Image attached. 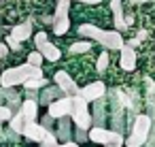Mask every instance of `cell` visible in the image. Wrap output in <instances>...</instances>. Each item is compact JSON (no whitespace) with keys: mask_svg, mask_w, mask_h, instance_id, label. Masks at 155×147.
I'll return each instance as SVG.
<instances>
[{"mask_svg":"<svg viewBox=\"0 0 155 147\" xmlns=\"http://www.w3.org/2000/svg\"><path fill=\"white\" fill-rule=\"evenodd\" d=\"M89 51H91V43L89 41H79V43H72L68 47L70 56H81V53H89Z\"/></svg>","mask_w":155,"mask_h":147,"instance_id":"d6986e66","label":"cell"},{"mask_svg":"<svg viewBox=\"0 0 155 147\" xmlns=\"http://www.w3.org/2000/svg\"><path fill=\"white\" fill-rule=\"evenodd\" d=\"M87 136H89V141L100 143V145H106V143L123 145V134L121 132H115V130H108L104 126H91L87 130Z\"/></svg>","mask_w":155,"mask_h":147,"instance_id":"277c9868","label":"cell"},{"mask_svg":"<svg viewBox=\"0 0 155 147\" xmlns=\"http://www.w3.org/2000/svg\"><path fill=\"white\" fill-rule=\"evenodd\" d=\"M60 143H58V138H55V134L51 132V130H47V134L43 136V141H41V147H58Z\"/></svg>","mask_w":155,"mask_h":147,"instance_id":"7402d4cb","label":"cell"},{"mask_svg":"<svg viewBox=\"0 0 155 147\" xmlns=\"http://www.w3.org/2000/svg\"><path fill=\"white\" fill-rule=\"evenodd\" d=\"M9 124H11V132H19V134H21V130H24V126H26V121L21 119L19 111H17V113H13V117L9 119Z\"/></svg>","mask_w":155,"mask_h":147,"instance_id":"ffe728a7","label":"cell"},{"mask_svg":"<svg viewBox=\"0 0 155 147\" xmlns=\"http://www.w3.org/2000/svg\"><path fill=\"white\" fill-rule=\"evenodd\" d=\"M21 134H24L28 141H36V143H41V141H43V136L47 134V130H45L38 121H28V124L24 126Z\"/></svg>","mask_w":155,"mask_h":147,"instance_id":"30bf717a","label":"cell"},{"mask_svg":"<svg viewBox=\"0 0 155 147\" xmlns=\"http://www.w3.org/2000/svg\"><path fill=\"white\" fill-rule=\"evenodd\" d=\"M136 39H138V41H144V39H147V30H140V32L136 34Z\"/></svg>","mask_w":155,"mask_h":147,"instance_id":"836d02e7","label":"cell"},{"mask_svg":"<svg viewBox=\"0 0 155 147\" xmlns=\"http://www.w3.org/2000/svg\"><path fill=\"white\" fill-rule=\"evenodd\" d=\"M119 51H121V58H119L121 68L123 70H134L136 68V51H134V47H130V45L123 43V47Z\"/></svg>","mask_w":155,"mask_h":147,"instance_id":"8fae6325","label":"cell"},{"mask_svg":"<svg viewBox=\"0 0 155 147\" xmlns=\"http://www.w3.org/2000/svg\"><path fill=\"white\" fill-rule=\"evenodd\" d=\"M70 2H72V0H70ZM77 2H85V5H100L102 0H77Z\"/></svg>","mask_w":155,"mask_h":147,"instance_id":"1f68e13d","label":"cell"},{"mask_svg":"<svg viewBox=\"0 0 155 147\" xmlns=\"http://www.w3.org/2000/svg\"><path fill=\"white\" fill-rule=\"evenodd\" d=\"M68 28H70V19H68V15H66V17H53V34L62 36V34L68 32Z\"/></svg>","mask_w":155,"mask_h":147,"instance_id":"e0dca14e","label":"cell"},{"mask_svg":"<svg viewBox=\"0 0 155 147\" xmlns=\"http://www.w3.org/2000/svg\"><path fill=\"white\" fill-rule=\"evenodd\" d=\"M85 141H89L87 130H85V128H77V130H74V143H85Z\"/></svg>","mask_w":155,"mask_h":147,"instance_id":"484cf974","label":"cell"},{"mask_svg":"<svg viewBox=\"0 0 155 147\" xmlns=\"http://www.w3.org/2000/svg\"><path fill=\"white\" fill-rule=\"evenodd\" d=\"M43 60H45V58L41 56V51H32V53L28 56V64H32V66H41Z\"/></svg>","mask_w":155,"mask_h":147,"instance_id":"cb8c5ba5","label":"cell"},{"mask_svg":"<svg viewBox=\"0 0 155 147\" xmlns=\"http://www.w3.org/2000/svg\"><path fill=\"white\" fill-rule=\"evenodd\" d=\"M11 117H13L11 109H9L7 104H0V124H2V121H9Z\"/></svg>","mask_w":155,"mask_h":147,"instance_id":"4316f807","label":"cell"},{"mask_svg":"<svg viewBox=\"0 0 155 147\" xmlns=\"http://www.w3.org/2000/svg\"><path fill=\"white\" fill-rule=\"evenodd\" d=\"M132 5H147V2H155V0H130Z\"/></svg>","mask_w":155,"mask_h":147,"instance_id":"d6a6232c","label":"cell"},{"mask_svg":"<svg viewBox=\"0 0 155 147\" xmlns=\"http://www.w3.org/2000/svg\"><path fill=\"white\" fill-rule=\"evenodd\" d=\"M106 121V98L94 100V113H91V126H104Z\"/></svg>","mask_w":155,"mask_h":147,"instance_id":"7c38bea8","label":"cell"},{"mask_svg":"<svg viewBox=\"0 0 155 147\" xmlns=\"http://www.w3.org/2000/svg\"><path fill=\"white\" fill-rule=\"evenodd\" d=\"M38 51H41V56H43L45 60H49V62H58V60H60V56H62V51H60L53 43H49V41H47Z\"/></svg>","mask_w":155,"mask_h":147,"instance_id":"2e32d148","label":"cell"},{"mask_svg":"<svg viewBox=\"0 0 155 147\" xmlns=\"http://www.w3.org/2000/svg\"><path fill=\"white\" fill-rule=\"evenodd\" d=\"M68 9H70V0H58L53 17H66L68 15Z\"/></svg>","mask_w":155,"mask_h":147,"instance_id":"44dd1931","label":"cell"},{"mask_svg":"<svg viewBox=\"0 0 155 147\" xmlns=\"http://www.w3.org/2000/svg\"><path fill=\"white\" fill-rule=\"evenodd\" d=\"M53 81H55V85H58L66 96H74V94H79L77 83L72 81V77H70L66 70H58V73H55V77H53Z\"/></svg>","mask_w":155,"mask_h":147,"instance_id":"52a82bcc","label":"cell"},{"mask_svg":"<svg viewBox=\"0 0 155 147\" xmlns=\"http://www.w3.org/2000/svg\"><path fill=\"white\" fill-rule=\"evenodd\" d=\"M110 9H113V17H115V28L117 32L119 30H125V22H123V5L121 0H110Z\"/></svg>","mask_w":155,"mask_h":147,"instance_id":"9a60e30c","label":"cell"},{"mask_svg":"<svg viewBox=\"0 0 155 147\" xmlns=\"http://www.w3.org/2000/svg\"><path fill=\"white\" fill-rule=\"evenodd\" d=\"M53 121H55V119H53V117H51V115L47 113V115H43V119H41L38 124H41V126H43L45 130H51V132H55V130H53Z\"/></svg>","mask_w":155,"mask_h":147,"instance_id":"d4e9b609","label":"cell"},{"mask_svg":"<svg viewBox=\"0 0 155 147\" xmlns=\"http://www.w3.org/2000/svg\"><path fill=\"white\" fill-rule=\"evenodd\" d=\"M151 130H153L151 117L144 115V113H140V115H136V119H134V124H132V130H130V136H127L123 143H125L127 147H140V145L147 143Z\"/></svg>","mask_w":155,"mask_h":147,"instance_id":"7a4b0ae2","label":"cell"},{"mask_svg":"<svg viewBox=\"0 0 155 147\" xmlns=\"http://www.w3.org/2000/svg\"><path fill=\"white\" fill-rule=\"evenodd\" d=\"M5 45H7L9 49H13V51H19V49H21V43H19L15 36H11V34L5 39Z\"/></svg>","mask_w":155,"mask_h":147,"instance_id":"603a6c76","label":"cell"},{"mask_svg":"<svg viewBox=\"0 0 155 147\" xmlns=\"http://www.w3.org/2000/svg\"><path fill=\"white\" fill-rule=\"evenodd\" d=\"M47 41H49V39H47V34H45V32H38V34L34 36V45H36V51H38V49H41V47H43V45H45Z\"/></svg>","mask_w":155,"mask_h":147,"instance_id":"f1b7e54d","label":"cell"},{"mask_svg":"<svg viewBox=\"0 0 155 147\" xmlns=\"http://www.w3.org/2000/svg\"><path fill=\"white\" fill-rule=\"evenodd\" d=\"M2 147H5V145H2Z\"/></svg>","mask_w":155,"mask_h":147,"instance_id":"8d00e7d4","label":"cell"},{"mask_svg":"<svg viewBox=\"0 0 155 147\" xmlns=\"http://www.w3.org/2000/svg\"><path fill=\"white\" fill-rule=\"evenodd\" d=\"M11 36H15L19 43L28 41V39L32 36V22H24V24H17V26H13V30H11Z\"/></svg>","mask_w":155,"mask_h":147,"instance_id":"5bb4252c","label":"cell"},{"mask_svg":"<svg viewBox=\"0 0 155 147\" xmlns=\"http://www.w3.org/2000/svg\"><path fill=\"white\" fill-rule=\"evenodd\" d=\"M32 75H43L41 66L21 64V66H15V68H7L2 75H0V85L2 87H15V85H21Z\"/></svg>","mask_w":155,"mask_h":147,"instance_id":"6da1fadb","label":"cell"},{"mask_svg":"<svg viewBox=\"0 0 155 147\" xmlns=\"http://www.w3.org/2000/svg\"><path fill=\"white\" fill-rule=\"evenodd\" d=\"M47 107H49V115H51L53 119H60V117H64V115H70L72 96H62V98H58V100L49 102Z\"/></svg>","mask_w":155,"mask_h":147,"instance_id":"8992f818","label":"cell"},{"mask_svg":"<svg viewBox=\"0 0 155 147\" xmlns=\"http://www.w3.org/2000/svg\"><path fill=\"white\" fill-rule=\"evenodd\" d=\"M79 94L83 96L85 102H94V100L106 96V85H104L102 81H91V83H87L85 87H81Z\"/></svg>","mask_w":155,"mask_h":147,"instance_id":"5b68a950","label":"cell"},{"mask_svg":"<svg viewBox=\"0 0 155 147\" xmlns=\"http://www.w3.org/2000/svg\"><path fill=\"white\" fill-rule=\"evenodd\" d=\"M58 147H79V143H74V141H66V143H60Z\"/></svg>","mask_w":155,"mask_h":147,"instance_id":"4dcf8cb0","label":"cell"},{"mask_svg":"<svg viewBox=\"0 0 155 147\" xmlns=\"http://www.w3.org/2000/svg\"><path fill=\"white\" fill-rule=\"evenodd\" d=\"M70 119L77 128H85L89 130L91 128V115H89V109H87V102L83 100L81 94H74L72 96V107H70Z\"/></svg>","mask_w":155,"mask_h":147,"instance_id":"3957f363","label":"cell"},{"mask_svg":"<svg viewBox=\"0 0 155 147\" xmlns=\"http://www.w3.org/2000/svg\"><path fill=\"white\" fill-rule=\"evenodd\" d=\"M19 115H21V119H24L26 124H28V121H36V117H38V104H36V100H34V98L21 100Z\"/></svg>","mask_w":155,"mask_h":147,"instance_id":"ba28073f","label":"cell"},{"mask_svg":"<svg viewBox=\"0 0 155 147\" xmlns=\"http://www.w3.org/2000/svg\"><path fill=\"white\" fill-rule=\"evenodd\" d=\"M7 56H9V47L5 43H0V60H5Z\"/></svg>","mask_w":155,"mask_h":147,"instance_id":"f546056e","label":"cell"},{"mask_svg":"<svg viewBox=\"0 0 155 147\" xmlns=\"http://www.w3.org/2000/svg\"><path fill=\"white\" fill-rule=\"evenodd\" d=\"M106 66H108V53L104 51V53H100V58H98V70H100V73H104V70H106Z\"/></svg>","mask_w":155,"mask_h":147,"instance_id":"83f0119b","label":"cell"},{"mask_svg":"<svg viewBox=\"0 0 155 147\" xmlns=\"http://www.w3.org/2000/svg\"><path fill=\"white\" fill-rule=\"evenodd\" d=\"M53 134H55V138L62 141V143L72 141V119H70V115L60 117V121H58V132H53Z\"/></svg>","mask_w":155,"mask_h":147,"instance_id":"9c48e42d","label":"cell"},{"mask_svg":"<svg viewBox=\"0 0 155 147\" xmlns=\"http://www.w3.org/2000/svg\"><path fill=\"white\" fill-rule=\"evenodd\" d=\"M104 147H121V145H115V143H106Z\"/></svg>","mask_w":155,"mask_h":147,"instance_id":"e575fe53","label":"cell"},{"mask_svg":"<svg viewBox=\"0 0 155 147\" xmlns=\"http://www.w3.org/2000/svg\"><path fill=\"white\" fill-rule=\"evenodd\" d=\"M21 85H24L26 90H38V87H45V85H47V79H45L43 75H32V77H28Z\"/></svg>","mask_w":155,"mask_h":147,"instance_id":"ac0fdd59","label":"cell"},{"mask_svg":"<svg viewBox=\"0 0 155 147\" xmlns=\"http://www.w3.org/2000/svg\"><path fill=\"white\" fill-rule=\"evenodd\" d=\"M0 2H2V0H0Z\"/></svg>","mask_w":155,"mask_h":147,"instance_id":"d590c367","label":"cell"},{"mask_svg":"<svg viewBox=\"0 0 155 147\" xmlns=\"http://www.w3.org/2000/svg\"><path fill=\"white\" fill-rule=\"evenodd\" d=\"M62 96H66L58 85H53V87H47L43 94H38V98H36V104H49V102H53V100H58V98H62Z\"/></svg>","mask_w":155,"mask_h":147,"instance_id":"4fadbf2b","label":"cell"}]
</instances>
